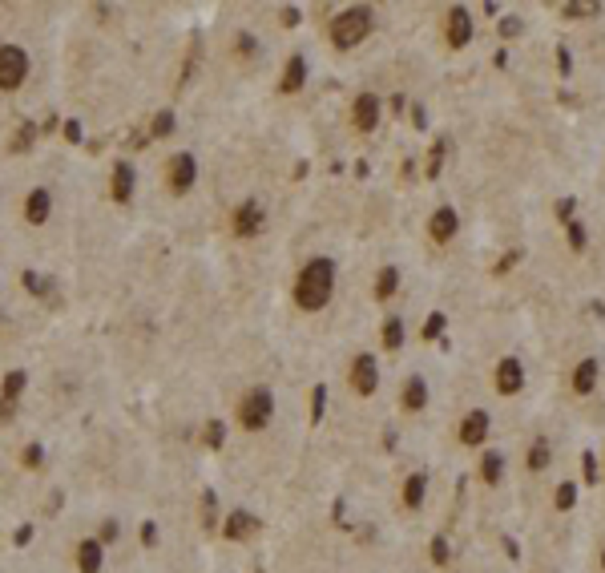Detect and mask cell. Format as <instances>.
<instances>
[{
    "instance_id": "cell-1",
    "label": "cell",
    "mask_w": 605,
    "mask_h": 573,
    "mask_svg": "<svg viewBox=\"0 0 605 573\" xmlns=\"http://www.w3.org/2000/svg\"><path fill=\"white\" fill-rule=\"evenodd\" d=\"M335 295V262L331 259H311L295 279V307L299 311H323Z\"/></svg>"
},
{
    "instance_id": "cell-2",
    "label": "cell",
    "mask_w": 605,
    "mask_h": 573,
    "mask_svg": "<svg viewBox=\"0 0 605 573\" xmlns=\"http://www.w3.org/2000/svg\"><path fill=\"white\" fill-rule=\"evenodd\" d=\"M371 9L368 4H359V9H343V13L331 21V45L335 49H355L359 41H368L371 33Z\"/></svg>"
},
{
    "instance_id": "cell-3",
    "label": "cell",
    "mask_w": 605,
    "mask_h": 573,
    "mask_svg": "<svg viewBox=\"0 0 605 573\" xmlns=\"http://www.w3.org/2000/svg\"><path fill=\"white\" fill-rule=\"evenodd\" d=\"M28 77V53L21 45H0V89H21Z\"/></svg>"
},
{
    "instance_id": "cell-4",
    "label": "cell",
    "mask_w": 605,
    "mask_h": 573,
    "mask_svg": "<svg viewBox=\"0 0 605 573\" xmlns=\"http://www.w3.org/2000/svg\"><path fill=\"white\" fill-rule=\"evenodd\" d=\"M271 412H274V396L267 392V387L247 392V400H242V424H247L250 432L267 428V424H271Z\"/></svg>"
},
{
    "instance_id": "cell-5",
    "label": "cell",
    "mask_w": 605,
    "mask_h": 573,
    "mask_svg": "<svg viewBox=\"0 0 605 573\" xmlns=\"http://www.w3.org/2000/svg\"><path fill=\"white\" fill-rule=\"evenodd\" d=\"M194 178H198V162H194V154H173L170 166H166V182H170L173 194H186V190L194 186Z\"/></svg>"
},
{
    "instance_id": "cell-6",
    "label": "cell",
    "mask_w": 605,
    "mask_h": 573,
    "mask_svg": "<svg viewBox=\"0 0 605 573\" xmlns=\"http://www.w3.org/2000/svg\"><path fill=\"white\" fill-rule=\"evenodd\" d=\"M351 387H355L359 396H371L375 387H380V363H375V355H355L351 360Z\"/></svg>"
},
{
    "instance_id": "cell-7",
    "label": "cell",
    "mask_w": 605,
    "mask_h": 573,
    "mask_svg": "<svg viewBox=\"0 0 605 573\" xmlns=\"http://www.w3.org/2000/svg\"><path fill=\"white\" fill-rule=\"evenodd\" d=\"M496 392L500 396H517L520 387H525V363L517 360V355H505V360L496 363Z\"/></svg>"
},
{
    "instance_id": "cell-8",
    "label": "cell",
    "mask_w": 605,
    "mask_h": 573,
    "mask_svg": "<svg viewBox=\"0 0 605 573\" xmlns=\"http://www.w3.org/2000/svg\"><path fill=\"white\" fill-rule=\"evenodd\" d=\"M380 97L375 93H359L355 101H351V125H355L359 134H371L375 125H380Z\"/></svg>"
},
{
    "instance_id": "cell-9",
    "label": "cell",
    "mask_w": 605,
    "mask_h": 573,
    "mask_svg": "<svg viewBox=\"0 0 605 573\" xmlns=\"http://www.w3.org/2000/svg\"><path fill=\"white\" fill-rule=\"evenodd\" d=\"M488 412L484 408H476V412H469L464 420H460V444H469V449H476V444H484L488 440Z\"/></svg>"
},
{
    "instance_id": "cell-10",
    "label": "cell",
    "mask_w": 605,
    "mask_h": 573,
    "mask_svg": "<svg viewBox=\"0 0 605 573\" xmlns=\"http://www.w3.org/2000/svg\"><path fill=\"white\" fill-rule=\"evenodd\" d=\"M460 230V214L452 210V206H440V210L428 218V235H432V242H452Z\"/></svg>"
},
{
    "instance_id": "cell-11",
    "label": "cell",
    "mask_w": 605,
    "mask_h": 573,
    "mask_svg": "<svg viewBox=\"0 0 605 573\" xmlns=\"http://www.w3.org/2000/svg\"><path fill=\"white\" fill-rule=\"evenodd\" d=\"M444 37H448V45H452V49H464V45H469L472 41V16H469V9H452V13H448V28H444Z\"/></svg>"
},
{
    "instance_id": "cell-12",
    "label": "cell",
    "mask_w": 605,
    "mask_h": 573,
    "mask_svg": "<svg viewBox=\"0 0 605 573\" xmlns=\"http://www.w3.org/2000/svg\"><path fill=\"white\" fill-rule=\"evenodd\" d=\"M259 230H262V206L259 202H242L235 210V235L250 238V235H259Z\"/></svg>"
},
{
    "instance_id": "cell-13",
    "label": "cell",
    "mask_w": 605,
    "mask_h": 573,
    "mask_svg": "<svg viewBox=\"0 0 605 573\" xmlns=\"http://www.w3.org/2000/svg\"><path fill=\"white\" fill-rule=\"evenodd\" d=\"M597 375H601V363L593 360V355H585V360L573 368V380H569V384H573L577 396H589L593 387H597Z\"/></svg>"
},
{
    "instance_id": "cell-14",
    "label": "cell",
    "mask_w": 605,
    "mask_h": 573,
    "mask_svg": "<svg viewBox=\"0 0 605 573\" xmlns=\"http://www.w3.org/2000/svg\"><path fill=\"white\" fill-rule=\"evenodd\" d=\"M49 210H53L49 190H45V186L28 190V198H25V218H28V223H33V226H41L45 218H49Z\"/></svg>"
},
{
    "instance_id": "cell-15",
    "label": "cell",
    "mask_w": 605,
    "mask_h": 573,
    "mask_svg": "<svg viewBox=\"0 0 605 573\" xmlns=\"http://www.w3.org/2000/svg\"><path fill=\"white\" fill-rule=\"evenodd\" d=\"M424 404H428V384H424V375H408L404 396H400V408L404 412H424Z\"/></svg>"
},
{
    "instance_id": "cell-16",
    "label": "cell",
    "mask_w": 605,
    "mask_h": 573,
    "mask_svg": "<svg viewBox=\"0 0 605 573\" xmlns=\"http://www.w3.org/2000/svg\"><path fill=\"white\" fill-rule=\"evenodd\" d=\"M303 81H307V61L295 53V57L287 61V69H283V81H279V89H283V93H299V89H303Z\"/></svg>"
},
{
    "instance_id": "cell-17",
    "label": "cell",
    "mask_w": 605,
    "mask_h": 573,
    "mask_svg": "<svg viewBox=\"0 0 605 573\" xmlns=\"http://www.w3.org/2000/svg\"><path fill=\"white\" fill-rule=\"evenodd\" d=\"M134 198V166L117 162L113 166V202H129Z\"/></svg>"
},
{
    "instance_id": "cell-18",
    "label": "cell",
    "mask_w": 605,
    "mask_h": 573,
    "mask_svg": "<svg viewBox=\"0 0 605 573\" xmlns=\"http://www.w3.org/2000/svg\"><path fill=\"white\" fill-rule=\"evenodd\" d=\"M380 339H383V348L387 351H400L404 348V319H400V315H387L383 327H380Z\"/></svg>"
},
{
    "instance_id": "cell-19",
    "label": "cell",
    "mask_w": 605,
    "mask_h": 573,
    "mask_svg": "<svg viewBox=\"0 0 605 573\" xmlns=\"http://www.w3.org/2000/svg\"><path fill=\"white\" fill-rule=\"evenodd\" d=\"M395 291H400V271H395V267H383V271L375 274V299L387 303Z\"/></svg>"
},
{
    "instance_id": "cell-20",
    "label": "cell",
    "mask_w": 605,
    "mask_h": 573,
    "mask_svg": "<svg viewBox=\"0 0 605 573\" xmlns=\"http://www.w3.org/2000/svg\"><path fill=\"white\" fill-rule=\"evenodd\" d=\"M424 488H428V476H424V473H412L408 485H404V505H408V509H416V505L424 500Z\"/></svg>"
},
{
    "instance_id": "cell-21",
    "label": "cell",
    "mask_w": 605,
    "mask_h": 573,
    "mask_svg": "<svg viewBox=\"0 0 605 573\" xmlns=\"http://www.w3.org/2000/svg\"><path fill=\"white\" fill-rule=\"evenodd\" d=\"M77 565H81V573H97L101 569V545H97V541H85V545H81Z\"/></svg>"
},
{
    "instance_id": "cell-22",
    "label": "cell",
    "mask_w": 605,
    "mask_h": 573,
    "mask_svg": "<svg viewBox=\"0 0 605 573\" xmlns=\"http://www.w3.org/2000/svg\"><path fill=\"white\" fill-rule=\"evenodd\" d=\"M500 468H505V456H500V452H484L481 456V476L488 481V485L500 481Z\"/></svg>"
},
{
    "instance_id": "cell-23",
    "label": "cell",
    "mask_w": 605,
    "mask_h": 573,
    "mask_svg": "<svg viewBox=\"0 0 605 573\" xmlns=\"http://www.w3.org/2000/svg\"><path fill=\"white\" fill-rule=\"evenodd\" d=\"M549 461H553V449H549V440H537V444H532V452H529V468H532V473H541Z\"/></svg>"
},
{
    "instance_id": "cell-24",
    "label": "cell",
    "mask_w": 605,
    "mask_h": 573,
    "mask_svg": "<svg viewBox=\"0 0 605 573\" xmlns=\"http://www.w3.org/2000/svg\"><path fill=\"white\" fill-rule=\"evenodd\" d=\"M585 247H589V230H585V226L573 218V223H569V250H573V255H581Z\"/></svg>"
},
{
    "instance_id": "cell-25",
    "label": "cell",
    "mask_w": 605,
    "mask_h": 573,
    "mask_svg": "<svg viewBox=\"0 0 605 573\" xmlns=\"http://www.w3.org/2000/svg\"><path fill=\"white\" fill-rule=\"evenodd\" d=\"M28 141H33V122H25V125H21V134L13 137V154H25Z\"/></svg>"
},
{
    "instance_id": "cell-26",
    "label": "cell",
    "mask_w": 605,
    "mask_h": 573,
    "mask_svg": "<svg viewBox=\"0 0 605 573\" xmlns=\"http://www.w3.org/2000/svg\"><path fill=\"white\" fill-rule=\"evenodd\" d=\"M166 134H173V113H158L154 117V137H166Z\"/></svg>"
},
{
    "instance_id": "cell-27",
    "label": "cell",
    "mask_w": 605,
    "mask_h": 573,
    "mask_svg": "<svg viewBox=\"0 0 605 573\" xmlns=\"http://www.w3.org/2000/svg\"><path fill=\"white\" fill-rule=\"evenodd\" d=\"M21 387H25V372H9V380H4V396L13 400Z\"/></svg>"
},
{
    "instance_id": "cell-28",
    "label": "cell",
    "mask_w": 605,
    "mask_h": 573,
    "mask_svg": "<svg viewBox=\"0 0 605 573\" xmlns=\"http://www.w3.org/2000/svg\"><path fill=\"white\" fill-rule=\"evenodd\" d=\"M444 150H448V141H436V146H432V166H428V174H440V158H444Z\"/></svg>"
},
{
    "instance_id": "cell-29",
    "label": "cell",
    "mask_w": 605,
    "mask_h": 573,
    "mask_svg": "<svg viewBox=\"0 0 605 573\" xmlns=\"http://www.w3.org/2000/svg\"><path fill=\"white\" fill-rule=\"evenodd\" d=\"M440 331H444V315H432V319H428V327H424V339H436Z\"/></svg>"
},
{
    "instance_id": "cell-30",
    "label": "cell",
    "mask_w": 605,
    "mask_h": 573,
    "mask_svg": "<svg viewBox=\"0 0 605 573\" xmlns=\"http://www.w3.org/2000/svg\"><path fill=\"white\" fill-rule=\"evenodd\" d=\"M573 210H577V202H573V198H565V202H561V206H557V218H561V223H573Z\"/></svg>"
},
{
    "instance_id": "cell-31",
    "label": "cell",
    "mask_w": 605,
    "mask_h": 573,
    "mask_svg": "<svg viewBox=\"0 0 605 573\" xmlns=\"http://www.w3.org/2000/svg\"><path fill=\"white\" fill-rule=\"evenodd\" d=\"M25 291L41 295V291H45V279H41V274H33V271H25Z\"/></svg>"
},
{
    "instance_id": "cell-32",
    "label": "cell",
    "mask_w": 605,
    "mask_h": 573,
    "mask_svg": "<svg viewBox=\"0 0 605 573\" xmlns=\"http://www.w3.org/2000/svg\"><path fill=\"white\" fill-rule=\"evenodd\" d=\"M569 505H573V485H565L557 493V509H569Z\"/></svg>"
},
{
    "instance_id": "cell-33",
    "label": "cell",
    "mask_w": 605,
    "mask_h": 573,
    "mask_svg": "<svg viewBox=\"0 0 605 573\" xmlns=\"http://www.w3.org/2000/svg\"><path fill=\"white\" fill-rule=\"evenodd\" d=\"M500 33H505V37H513V33H520V21H517V16H505V25H500Z\"/></svg>"
},
{
    "instance_id": "cell-34",
    "label": "cell",
    "mask_w": 605,
    "mask_h": 573,
    "mask_svg": "<svg viewBox=\"0 0 605 573\" xmlns=\"http://www.w3.org/2000/svg\"><path fill=\"white\" fill-rule=\"evenodd\" d=\"M65 137H69V141H81V125L69 122V125H65Z\"/></svg>"
},
{
    "instance_id": "cell-35",
    "label": "cell",
    "mask_w": 605,
    "mask_h": 573,
    "mask_svg": "<svg viewBox=\"0 0 605 573\" xmlns=\"http://www.w3.org/2000/svg\"><path fill=\"white\" fill-rule=\"evenodd\" d=\"M283 25H299V9H283Z\"/></svg>"
},
{
    "instance_id": "cell-36",
    "label": "cell",
    "mask_w": 605,
    "mask_h": 573,
    "mask_svg": "<svg viewBox=\"0 0 605 573\" xmlns=\"http://www.w3.org/2000/svg\"><path fill=\"white\" fill-rule=\"evenodd\" d=\"M601 569H605V549H601Z\"/></svg>"
}]
</instances>
